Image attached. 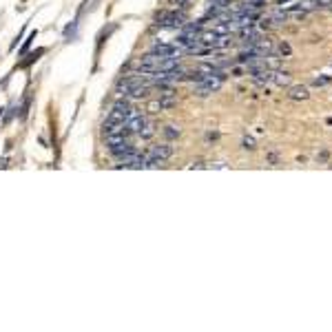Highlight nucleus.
I'll list each match as a JSON object with an SVG mask.
<instances>
[{"label":"nucleus","mask_w":332,"mask_h":332,"mask_svg":"<svg viewBox=\"0 0 332 332\" xmlns=\"http://www.w3.org/2000/svg\"><path fill=\"white\" fill-rule=\"evenodd\" d=\"M131 113H135V109H133V104L129 102V100H117L115 104H113L111 113L107 115V122H117V124H124L126 117L131 115Z\"/></svg>","instance_id":"nucleus-1"},{"label":"nucleus","mask_w":332,"mask_h":332,"mask_svg":"<svg viewBox=\"0 0 332 332\" xmlns=\"http://www.w3.org/2000/svg\"><path fill=\"white\" fill-rule=\"evenodd\" d=\"M146 166V155L137 153V151H133V153L124 155V158L120 160V164H117V168H144Z\"/></svg>","instance_id":"nucleus-2"},{"label":"nucleus","mask_w":332,"mask_h":332,"mask_svg":"<svg viewBox=\"0 0 332 332\" xmlns=\"http://www.w3.org/2000/svg\"><path fill=\"white\" fill-rule=\"evenodd\" d=\"M146 124V117L142 115V113H131L129 117H126V122H124V131L129 133V135H137L140 133V129Z\"/></svg>","instance_id":"nucleus-3"},{"label":"nucleus","mask_w":332,"mask_h":332,"mask_svg":"<svg viewBox=\"0 0 332 332\" xmlns=\"http://www.w3.org/2000/svg\"><path fill=\"white\" fill-rule=\"evenodd\" d=\"M153 54L162 55V58H166V55H173V54H179V49L173 45V42H155L153 45Z\"/></svg>","instance_id":"nucleus-4"},{"label":"nucleus","mask_w":332,"mask_h":332,"mask_svg":"<svg viewBox=\"0 0 332 332\" xmlns=\"http://www.w3.org/2000/svg\"><path fill=\"white\" fill-rule=\"evenodd\" d=\"M175 104H177V96H175L173 91H166L160 96V107H162V111H168V109H173Z\"/></svg>","instance_id":"nucleus-5"},{"label":"nucleus","mask_w":332,"mask_h":332,"mask_svg":"<svg viewBox=\"0 0 332 332\" xmlns=\"http://www.w3.org/2000/svg\"><path fill=\"white\" fill-rule=\"evenodd\" d=\"M308 87H303V84H297V87H290L288 89V98L290 100H308Z\"/></svg>","instance_id":"nucleus-6"},{"label":"nucleus","mask_w":332,"mask_h":332,"mask_svg":"<svg viewBox=\"0 0 332 332\" xmlns=\"http://www.w3.org/2000/svg\"><path fill=\"white\" fill-rule=\"evenodd\" d=\"M321 7V2L319 0H299V4H297V11H312V9H319Z\"/></svg>","instance_id":"nucleus-7"},{"label":"nucleus","mask_w":332,"mask_h":332,"mask_svg":"<svg viewBox=\"0 0 332 332\" xmlns=\"http://www.w3.org/2000/svg\"><path fill=\"white\" fill-rule=\"evenodd\" d=\"M137 135H140L142 140H151V137L155 135V124H153V122H149V120H146V124L142 126V129H140V133H137Z\"/></svg>","instance_id":"nucleus-8"},{"label":"nucleus","mask_w":332,"mask_h":332,"mask_svg":"<svg viewBox=\"0 0 332 332\" xmlns=\"http://www.w3.org/2000/svg\"><path fill=\"white\" fill-rule=\"evenodd\" d=\"M273 82L279 84V87H288V84H290V75L283 73V71H275V73H273Z\"/></svg>","instance_id":"nucleus-9"},{"label":"nucleus","mask_w":332,"mask_h":332,"mask_svg":"<svg viewBox=\"0 0 332 332\" xmlns=\"http://www.w3.org/2000/svg\"><path fill=\"white\" fill-rule=\"evenodd\" d=\"M179 133H182V131H179V126H175V124H168V126L164 129V135L168 137V140H177Z\"/></svg>","instance_id":"nucleus-10"},{"label":"nucleus","mask_w":332,"mask_h":332,"mask_svg":"<svg viewBox=\"0 0 332 332\" xmlns=\"http://www.w3.org/2000/svg\"><path fill=\"white\" fill-rule=\"evenodd\" d=\"M36 36H38V31H31L29 33V38H27L25 40V45H22V49H20V54H27V51H29V47H31V42L36 40Z\"/></svg>","instance_id":"nucleus-11"},{"label":"nucleus","mask_w":332,"mask_h":332,"mask_svg":"<svg viewBox=\"0 0 332 332\" xmlns=\"http://www.w3.org/2000/svg\"><path fill=\"white\" fill-rule=\"evenodd\" d=\"M328 82H330L328 75H321V78H315V80H312V84H315V87H326Z\"/></svg>","instance_id":"nucleus-12"},{"label":"nucleus","mask_w":332,"mask_h":332,"mask_svg":"<svg viewBox=\"0 0 332 332\" xmlns=\"http://www.w3.org/2000/svg\"><path fill=\"white\" fill-rule=\"evenodd\" d=\"M241 144H244V149H250V151H253L255 146H257V144H255L253 137H244V140H241Z\"/></svg>","instance_id":"nucleus-13"},{"label":"nucleus","mask_w":332,"mask_h":332,"mask_svg":"<svg viewBox=\"0 0 332 332\" xmlns=\"http://www.w3.org/2000/svg\"><path fill=\"white\" fill-rule=\"evenodd\" d=\"M162 111V107H160V100H155V102L149 104V113H160Z\"/></svg>","instance_id":"nucleus-14"},{"label":"nucleus","mask_w":332,"mask_h":332,"mask_svg":"<svg viewBox=\"0 0 332 332\" xmlns=\"http://www.w3.org/2000/svg\"><path fill=\"white\" fill-rule=\"evenodd\" d=\"M170 2H173L175 7H184V4H186V0H170Z\"/></svg>","instance_id":"nucleus-15"},{"label":"nucleus","mask_w":332,"mask_h":332,"mask_svg":"<svg viewBox=\"0 0 332 332\" xmlns=\"http://www.w3.org/2000/svg\"><path fill=\"white\" fill-rule=\"evenodd\" d=\"M268 162H270V164H275V162H277V155H275V153H273V155H268Z\"/></svg>","instance_id":"nucleus-16"}]
</instances>
